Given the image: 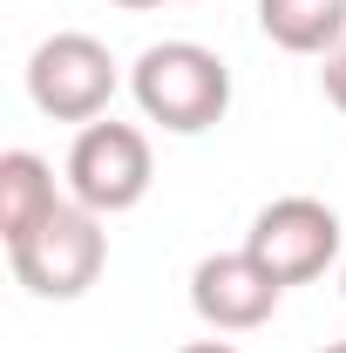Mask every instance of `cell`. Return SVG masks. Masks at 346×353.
Returning <instances> with one entry per match:
<instances>
[{
	"mask_svg": "<svg viewBox=\"0 0 346 353\" xmlns=\"http://www.w3.org/2000/svg\"><path fill=\"white\" fill-rule=\"evenodd\" d=\"M7 265H14V279L34 299H82L88 285L102 279V265H109V231H102V218L88 204L61 197V211L41 231H28L21 245H7Z\"/></svg>",
	"mask_w": 346,
	"mask_h": 353,
	"instance_id": "obj_2",
	"label": "cell"
},
{
	"mask_svg": "<svg viewBox=\"0 0 346 353\" xmlns=\"http://www.w3.org/2000/svg\"><path fill=\"white\" fill-rule=\"evenodd\" d=\"M130 95H136V109L150 123H163L170 136H204L231 109V68L204 41H156L136 54Z\"/></svg>",
	"mask_w": 346,
	"mask_h": 353,
	"instance_id": "obj_1",
	"label": "cell"
},
{
	"mask_svg": "<svg viewBox=\"0 0 346 353\" xmlns=\"http://www.w3.org/2000/svg\"><path fill=\"white\" fill-rule=\"evenodd\" d=\"M116 7H136V14H143V7H163V0H116Z\"/></svg>",
	"mask_w": 346,
	"mask_h": 353,
	"instance_id": "obj_11",
	"label": "cell"
},
{
	"mask_svg": "<svg viewBox=\"0 0 346 353\" xmlns=\"http://www.w3.org/2000/svg\"><path fill=\"white\" fill-rule=\"evenodd\" d=\"M340 285H346V272H340Z\"/></svg>",
	"mask_w": 346,
	"mask_h": 353,
	"instance_id": "obj_13",
	"label": "cell"
},
{
	"mask_svg": "<svg viewBox=\"0 0 346 353\" xmlns=\"http://www.w3.org/2000/svg\"><path fill=\"white\" fill-rule=\"evenodd\" d=\"M116 88H123V68H116V54L95 34L68 28V34H48L28 54V95L54 123H95V116H109Z\"/></svg>",
	"mask_w": 346,
	"mask_h": 353,
	"instance_id": "obj_4",
	"label": "cell"
},
{
	"mask_svg": "<svg viewBox=\"0 0 346 353\" xmlns=\"http://www.w3.org/2000/svg\"><path fill=\"white\" fill-rule=\"evenodd\" d=\"M346 245V224L333 204H319V197H272L252 231H245V252L278 279V285H312V279H326V265L340 259Z\"/></svg>",
	"mask_w": 346,
	"mask_h": 353,
	"instance_id": "obj_5",
	"label": "cell"
},
{
	"mask_svg": "<svg viewBox=\"0 0 346 353\" xmlns=\"http://www.w3.org/2000/svg\"><path fill=\"white\" fill-rule=\"evenodd\" d=\"M319 353H346V340H333V347H319Z\"/></svg>",
	"mask_w": 346,
	"mask_h": 353,
	"instance_id": "obj_12",
	"label": "cell"
},
{
	"mask_svg": "<svg viewBox=\"0 0 346 353\" xmlns=\"http://www.w3.org/2000/svg\"><path fill=\"white\" fill-rule=\"evenodd\" d=\"M156 183V157H150V136L136 123H82L75 143H68V197L88 204L95 218H123L150 197Z\"/></svg>",
	"mask_w": 346,
	"mask_h": 353,
	"instance_id": "obj_3",
	"label": "cell"
},
{
	"mask_svg": "<svg viewBox=\"0 0 346 353\" xmlns=\"http://www.w3.org/2000/svg\"><path fill=\"white\" fill-rule=\"evenodd\" d=\"M176 353H238L231 340H190V347H176Z\"/></svg>",
	"mask_w": 346,
	"mask_h": 353,
	"instance_id": "obj_10",
	"label": "cell"
},
{
	"mask_svg": "<svg viewBox=\"0 0 346 353\" xmlns=\"http://www.w3.org/2000/svg\"><path fill=\"white\" fill-rule=\"evenodd\" d=\"M258 28L285 54H333L346 41V0H258Z\"/></svg>",
	"mask_w": 346,
	"mask_h": 353,
	"instance_id": "obj_8",
	"label": "cell"
},
{
	"mask_svg": "<svg viewBox=\"0 0 346 353\" xmlns=\"http://www.w3.org/2000/svg\"><path fill=\"white\" fill-rule=\"evenodd\" d=\"M61 211V190L34 150H7L0 157V245H21L28 231H41Z\"/></svg>",
	"mask_w": 346,
	"mask_h": 353,
	"instance_id": "obj_7",
	"label": "cell"
},
{
	"mask_svg": "<svg viewBox=\"0 0 346 353\" xmlns=\"http://www.w3.org/2000/svg\"><path fill=\"white\" fill-rule=\"evenodd\" d=\"M326 102H333V109L346 116V41L326 54Z\"/></svg>",
	"mask_w": 346,
	"mask_h": 353,
	"instance_id": "obj_9",
	"label": "cell"
},
{
	"mask_svg": "<svg viewBox=\"0 0 346 353\" xmlns=\"http://www.w3.org/2000/svg\"><path fill=\"white\" fill-rule=\"evenodd\" d=\"M278 299H285V285L245 245L238 252H211V259H197V272H190V312L211 333H252V326H265L278 312Z\"/></svg>",
	"mask_w": 346,
	"mask_h": 353,
	"instance_id": "obj_6",
	"label": "cell"
}]
</instances>
